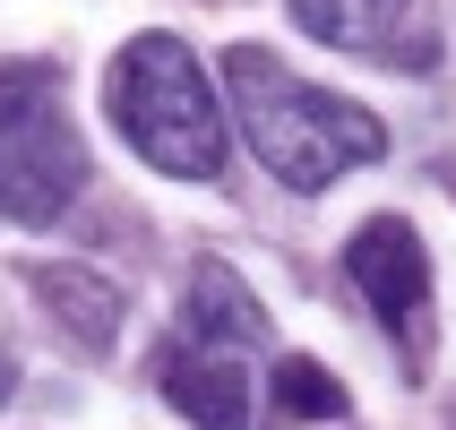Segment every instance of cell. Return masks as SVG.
<instances>
[{"mask_svg": "<svg viewBox=\"0 0 456 430\" xmlns=\"http://www.w3.org/2000/svg\"><path fill=\"white\" fill-rule=\"evenodd\" d=\"M35 302H44L77 345H95V353L121 336V284L95 276V267H35Z\"/></svg>", "mask_w": 456, "mask_h": 430, "instance_id": "cell-7", "label": "cell"}, {"mask_svg": "<svg viewBox=\"0 0 456 430\" xmlns=\"http://www.w3.org/2000/svg\"><path fill=\"white\" fill-rule=\"evenodd\" d=\"M181 336L216 345V353H250V345H267V310H258V293L232 276L224 258H207L190 276V302H181Z\"/></svg>", "mask_w": 456, "mask_h": 430, "instance_id": "cell-6", "label": "cell"}, {"mask_svg": "<svg viewBox=\"0 0 456 430\" xmlns=\"http://www.w3.org/2000/svg\"><path fill=\"white\" fill-rule=\"evenodd\" d=\"M345 267H354L362 302L379 310L396 336H413V319L431 302V250H422V232H413L405 215H370V224L345 241Z\"/></svg>", "mask_w": 456, "mask_h": 430, "instance_id": "cell-4", "label": "cell"}, {"mask_svg": "<svg viewBox=\"0 0 456 430\" xmlns=\"http://www.w3.org/2000/svg\"><path fill=\"white\" fill-rule=\"evenodd\" d=\"M77 190H86V147H77L61 69L9 61L0 69V224H61Z\"/></svg>", "mask_w": 456, "mask_h": 430, "instance_id": "cell-3", "label": "cell"}, {"mask_svg": "<svg viewBox=\"0 0 456 430\" xmlns=\"http://www.w3.org/2000/svg\"><path fill=\"white\" fill-rule=\"evenodd\" d=\"M0 396H9V353H0Z\"/></svg>", "mask_w": 456, "mask_h": 430, "instance_id": "cell-10", "label": "cell"}, {"mask_svg": "<svg viewBox=\"0 0 456 430\" xmlns=\"http://www.w3.org/2000/svg\"><path fill=\"white\" fill-rule=\"evenodd\" d=\"M224 86H232V121H241L250 155L284 190H328L354 164H379L387 155V129H379L370 103L293 77L267 44H232L224 52Z\"/></svg>", "mask_w": 456, "mask_h": 430, "instance_id": "cell-1", "label": "cell"}, {"mask_svg": "<svg viewBox=\"0 0 456 430\" xmlns=\"http://www.w3.org/2000/svg\"><path fill=\"white\" fill-rule=\"evenodd\" d=\"M155 387L173 396L181 422H199V430H250V370H241V353H216V345L173 336L155 353Z\"/></svg>", "mask_w": 456, "mask_h": 430, "instance_id": "cell-5", "label": "cell"}, {"mask_svg": "<svg viewBox=\"0 0 456 430\" xmlns=\"http://www.w3.org/2000/svg\"><path fill=\"white\" fill-rule=\"evenodd\" d=\"M284 9L336 52H396V35L413 26V0H284Z\"/></svg>", "mask_w": 456, "mask_h": 430, "instance_id": "cell-8", "label": "cell"}, {"mask_svg": "<svg viewBox=\"0 0 456 430\" xmlns=\"http://www.w3.org/2000/svg\"><path fill=\"white\" fill-rule=\"evenodd\" d=\"M103 112L155 173L216 181L224 173V103L181 35H129L103 69Z\"/></svg>", "mask_w": 456, "mask_h": 430, "instance_id": "cell-2", "label": "cell"}, {"mask_svg": "<svg viewBox=\"0 0 456 430\" xmlns=\"http://www.w3.org/2000/svg\"><path fill=\"white\" fill-rule=\"evenodd\" d=\"M276 405H284V413H310V422H345L354 396H345L319 361H276Z\"/></svg>", "mask_w": 456, "mask_h": 430, "instance_id": "cell-9", "label": "cell"}]
</instances>
